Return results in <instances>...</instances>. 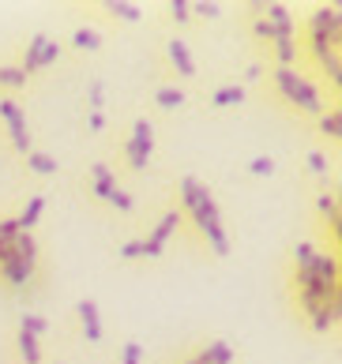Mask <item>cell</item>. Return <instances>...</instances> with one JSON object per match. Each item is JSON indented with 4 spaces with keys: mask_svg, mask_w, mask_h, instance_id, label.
I'll return each mask as SVG.
<instances>
[{
    "mask_svg": "<svg viewBox=\"0 0 342 364\" xmlns=\"http://www.w3.org/2000/svg\"><path fill=\"white\" fill-rule=\"evenodd\" d=\"M181 203L185 210L192 214V222L200 225V233L207 237V245L214 255H229V237L222 229V214H218V203L211 196L207 184H200L196 177H185L181 181Z\"/></svg>",
    "mask_w": 342,
    "mask_h": 364,
    "instance_id": "cell-1",
    "label": "cell"
},
{
    "mask_svg": "<svg viewBox=\"0 0 342 364\" xmlns=\"http://www.w3.org/2000/svg\"><path fill=\"white\" fill-rule=\"evenodd\" d=\"M34 263H38V240H34V233H19L11 259L0 263V278H4L8 286L23 289L26 282H31V274H34Z\"/></svg>",
    "mask_w": 342,
    "mask_h": 364,
    "instance_id": "cell-2",
    "label": "cell"
},
{
    "mask_svg": "<svg viewBox=\"0 0 342 364\" xmlns=\"http://www.w3.org/2000/svg\"><path fill=\"white\" fill-rule=\"evenodd\" d=\"M150 151H155V128H150V120H147V117H140V120L132 124V139L125 143L128 169L143 173V169H147V158H150Z\"/></svg>",
    "mask_w": 342,
    "mask_h": 364,
    "instance_id": "cell-3",
    "label": "cell"
},
{
    "mask_svg": "<svg viewBox=\"0 0 342 364\" xmlns=\"http://www.w3.org/2000/svg\"><path fill=\"white\" fill-rule=\"evenodd\" d=\"M0 120L8 124L16 151H19V154H31V132H26V113H23V105L11 102V98H0Z\"/></svg>",
    "mask_w": 342,
    "mask_h": 364,
    "instance_id": "cell-4",
    "label": "cell"
},
{
    "mask_svg": "<svg viewBox=\"0 0 342 364\" xmlns=\"http://www.w3.org/2000/svg\"><path fill=\"white\" fill-rule=\"evenodd\" d=\"M312 31H320L327 42H331V49L342 42V16H338V8H316V16H312Z\"/></svg>",
    "mask_w": 342,
    "mask_h": 364,
    "instance_id": "cell-5",
    "label": "cell"
},
{
    "mask_svg": "<svg viewBox=\"0 0 342 364\" xmlns=\"http://www.w3.org/2000/svg\"><path fill=\"white\" fill-rule=\"evenodd\" d=\"M290 102H294V105H301V109L312 113V117H323V102H320L316 87H312L305 75H297V83H294V98H290Z\"/></svg>",
    "mask_w": 342,
    "mask_h": 364,
    "instance_id": "cell-6",
    "label": "cell"
},
{
    "mask_svg": "<svg viewBox=\"0 0 342 364\" xmlns=\"http://www.w3.org/2000/svg\"><path fill=\"white\" fill-rule=\"evenodd\" d=\"M113 188H117V173L109 169L105 161H98V166H90V196L109 199V196H113Z\"/></svg>",
    "mask_w": 342,
    "mask_h": 364,
    "instance_id": "cell-7",
    "label": "cell"
},
{
    "mask_svg": "<svg viewBox=\"0 0 342 364\" xmlns=\"http://www.w3.org/2000/svg\"><path fill=\"white\" fill-rule=\"evenodd\" d=\"M76 312H79V323H83V331H87V342H102V319H98V304H94L90 296H83Z\"/></svg>",
    "mask_w": 342,
    "mask_h": 364,
    "instance_id": "cell-8",
    "label": "cell"
},
{
    "mask_svg": "<svg viewBox=\"0 0 342 364\" xmlns=\"http://www.w3.org/2000/svg\"><path fill=\"white\" fill-rule=\"evenodd\" d=\"M338 316H342V296H335V301H327L323 308H316V312H312V331L327 334V331L338 323Z\"/></svg>",
    "mask_w": 342,
    "mask_h": 364,
    "instance_id": "cell-9",
    "label": "cell"
},
{
    "mask_svg": "<svg viewBox=\"0 0 342 364\" xmlns=\"http://www.w3.org/2000/svg\"><path fill=\"white\" fill-rule=\"evenodd\" d=\"M309 274H312V278H320V282H338V255L316 252V255H312Z\"/></svg>",
    "mask_w": 342,
    "mask_h": 364,
    "instance_id": "cell-10",
    "label": "cell"
},
{
    "mask_svg": "<svg viewBox=\"0 0 342 364\" xmlns=\"http://www.w3.org/2000/svg\"><path fill=\"white\" fill-rule=\"evenodd\" d=\"M170 60H173V68L181 75H196V60H192V53H188V46L181 42V38L170 42Z\"/></svg>",
    "mask_w": 342,
    "mask_h": 364,
    "instance_id": "cell-11",
    "label": "cell"
},
{
    "mask_svg": "<svg viewBox=\"0 0 342 364\" xmlns=\"http://www.w3.org/2000/svg\"><path fill=\"white\" fill-rule=\"evenodd\" d=\"M177 225H181V210H166V214H162V222L155 225V233H150V240H155L158 248H166V240L177 233Z\"/></svg>",
    "mask_w": 342,
    "mask_h": 364,
    "instance_id": "cell-12",
    "label": "cell"
},
{
    "mask_svg": "<svg viewBox=\"0 0 342 364\" xmlns=\"http://www.w3.org/2000/svg\"><path fill=\"white\" fill-rule=\"evenodd\" d=\"M196 364H234V346H229V342H211L196 357Z\"/></svg>",
    "mask_w": 342,
    "mask_h": 364,
    "instance_id": "cell-13",
    "label": "cell"
},
{
    "mask_svg": "<svg viewBox=\"0 0 342 364\" xmlns=\"http://www.w3.org/2000/svg\"><path fill=\"white\" fill-rule=\"evenodd\" d=\"M42 210H46V199H42V196H31V203L23 207V214L16 218V225L23 229V233H31V225H38V218H42Z\"/></svg>",
    "mask_w": 342,
    "mask_h": 364,
    "instance_id": "cell-14",
    "label": "cell"
},
{
    "mask_svg": "<svg viewBox=\"0 0 342 364\" xmlns=\"http://www.w3.org/2000/svg\"><path fill=\"white\" fill-rule=\"evenodd\" d=\"M252 31H256V38H267V42H279V38H294V31H297V26H275V23H267L264 16H259Z\"/></svg>",
    "mask_w": 342,
    "mask_h": 364,
    "instance_id": "cell-15",
    "label": "cell"
},
{
    "mask_svg": "<svg viewBox=\"0 0 342 364\" xmlns=\"http://www.w3.org/2000/svg\"><path fill=\"white\" fill-rule=\"evenodd\" d=\"M46 42H49L46 34H34L31 46H26V57H23V64H19L26 79H31V72H38V57H42V46H46Z\"/></svg>",
    "mask_w": 342,
    "mask_h": 364,
    "instance_id": "cell-16",
    "label": "cell"
},
{
    "mask_svg": "<svg viewBox=\"0 0 342 364\" xmlns=\"http://www.w3.org/2000/svg\"><path fill=\"white\" fill-rule=\"evenodd\" d=\"M105 11H109V16H117V19H125V23H140L143 19V8L140 4H128V0H109Z\"/></svg>",
    "mask_w": 342,
    "mask_h": 364,
    "instance_id": "cell-17",
    "label": "cell"
},
{
    "mask_svg": "<svg viewBox=\"0 0 342 364\" xmlns=\"http://www.w3.org/2000/svg\"><path fill=\"white\" fill-rule=\"evenodd\" d=\"M26 166H31L34 173H42V177H53V173L61 169V166H57V158L46 154V151H31V154H26Z\"/></svg>",
    "mask_w": 342,
    "mask_h": 364,
    "instance_id": "cell-18",
    "label": "cell"
},
{
    "mask_svg": "<svg viewBox=\"0 0 342 364\" xmlns=\"http://www.w3.org/2000/svg\"><path fill=\"white\" fill-rule=\"evenodd\" d=\"M241 102H244V87H222V90H214V98H211L214 109H229V105H241Z\"/></svg>",
    "mask_w": 342,
    "mask_h": 364,
    "instance_id": "cell-19",
    "label": "cell"
},
{
    "mask_svg": "<svg viewBox=\"0 0 342 364\" xmlns=\"http://www.w3.org/2000/svg\"><path fill=\"white\" fill-rule=\"evenodd\" d=\"M155 102L162 105V109H181V105H185L188 98H185V90H181V87H158Z\"/></svg>",
    "mask_w": 342,
    "mask_h": 364,
    "instance_id": "cell-20",
    "label": "cell"
},
{
    "mask_svg": "<svg viewBox=\"0 0 342 364\" xmlns=\"http://www.w3.org/2000/svg\"><path fill=\"white\" fill-rule=\"evenodd\" d=\"M19 357H23V364H42V346L23 331H19Z\"/></svg>",
    "mask_w": 342,
    "mask_h": 364,
    "instance_id": "cell-21",
    "label": "cell"
},
{
    "mask_svg": "<svg viewBox=\"0 0 342 364\" xmlns=\"http://www.w3.org/2000/svg\"><path fill=\"white\" fill-rule=\"evenodd\" d=\"M72 46H76V49H87V53H94V49L102 46V34H98V31H90V26H79V31L72 34Z\"/></svg>",
    "mask_w": 342,
    "mask_h": 364,
    "instance_id": "cell-22",
    "label": "cell"
},
{
    "mask_svg": "<svg viewBox=\"0 0 342 364\" xmlns=\"http://www.w3.org/2000/svg\"><path fill=\"white\" fill-rule=\"evenodd\" d=\"M275 57H279V68H290V64L297 60V42H294V38H279V42H275Z\"/></svg>",
    "mask_w": 342,
    "mask_h": 364,
    "instance_id": "cell-23",
    "label": "cell"
},
{
    "mask_svg": "<svg viewBox=\"0 0 342 364\" xmlns=\"http://www.w3.org/2000/svg\"><path fill=\"white\" fill-rule=\"evenodd\" d=\"M316 207H320V214L327 218V225H331L335 233H338V225H342V222H338V203H335V196H327V192H323V196L316 199Z\"/></svg>",
    "mask_w": 342,
    "mask_h": 364,
    "instance_id": "cell-24",
    "label": "cell"
},
{
    "mask_svg": "<svg viewBox=\"0 0 342 364\" xmlns=\"http://www.w3.org/2000/svg\"><path fill=\"white\" fill-rule=\"evenodd\" d=\"M19 331L31 334V338H42V334L49 331V319H46V316H23V319H19Z\"/></svg>",
    "mask_w": 342,
    "mask_h": 364,
    "instance_id": "cell-25",
    "label": "cell"
},
{
    "mask_svg": "<svg viewBox=\"0 0 342 364\" xmlns=\"http://www.w3.org/2000/svg\"><path fill=\"white\" fill-rule=\"evenodd\" d=\"M320 132H323V136H331V139H342V113L338 109L323 113L320 117Z\"/></svg>",
    "mask_w": 342,
    "mask_h": 364,
    "instance_id": "cell-26",
    "label": "cell"
},
{
    "mask_svg": "<svg viewBox=\"0 0 342 364\" xmlns=\"http://www.w3.org/2000/svg\"><path fill=\"white\" fill-rule=\"evenodd\" d=\"M267 11V23H275V26H294V16H290V8H286V4H267L264 8Z\"/></svg>",
    "mask_w": 342,
    "mask_h": 364,
    "instance_id": "cell-27",
    "label": "cell"
},
{
    "mask_svg": "<svg viewBox=\"0 0 342 364\" xmlns=\"http://www.w3.org/2000/svg\"><path fill=\"white\" fill-rule=\"evenodd\" d=\"M105 203H109V207H117L120 214H132V210H135V199L125 192V188H113V196H109Z\"/></svg>",
    "mask_w": 342,
    "mask_h": 364,
    "instance_id": "cell-28",
    "label": "cell"
},
{
    "mask_svg": "<svg viewBox=\"0 0 342 364\" xmlns=\"http://www.w3.org/2000/svg\"><path fill=\"white\" fill-rule=\"evenodd\" d=\"M312 255H316V248L309 245V240H297V248H294V259H297V271H309L312 267Z\"/></svg>",
    "mask_w": 342,
    "mask_h": 364,
    "instance_id": "cell-29",
    "label": "cell"
},
{
    "mask_svg": "<svg viewBox=\"0 0 342 364\" xmlns=\"http://www.w3.org/2000/svg\"><path fill=\"white\" fill-rule=\"evenodd\" d=\"M320 64L327 68V75H331V83L338 87V83H342V64H338V53H335V49H331V53H323Z\"/></svg>",
    "mask_w": 342,
    "mask_h": 364,
    "instance_id": "cell-30",
    "label": "cell"
},
{
    "mask_svg": "<svg viewBox=\"0 0 342 364\" xmlns=\"http://www.w3.org/2000/svg\"><path fill=\"white\" fill-rule=\"evenodd\" d=\"M0 87H11V90L26 87V75H23V68H0Z\"/></svg>",
    "mask_w": 342,
    "mask_h": 364,
    "instance_id": "cell-31",
    "label": "cell"
},
{
    "mask_svg": "<svg viewBox=\"0 0 342 364\" xmlns=\"http://www.w3.org/2000/svg\"><path fill=\"white\" fill-rule=\"evenodd\" d=\"M192 16L218 19V16H222V4H218V0H200V4H192Z\"/></svg>",
    "mask_w": 342,
    "mask_h": 364,
    "instance_id": "cell-32",
    "label": "cell"
},
{
    "mask_svg": "<svg viewBox=\"0 0 342 364\" xmlns=\"http://www.w3.org/2000/svg\"><path fill=\"white\" fill-rule=\"evenodd\" d=\"M249 173L252 177H271V173H275V161H271L267 154H259V158L249 161Z\"/></svg>",
    "mask_w": 342,
    "mask_h": 364,
    "instance_id": "cell-33",
    "label": "cell"
},
{
    "mask_svg": "<svg viewBox=\"0 0 342 364\" xmlns=\"http://www.w3.org/2000/svg\"><path fill=\"white\" fill-rule=\"evenodd\" d=\"M102 105H105V83L94 79L90 83V113H102Z\"/></svg>",
    "mask_w": 342,
    "mask_h": 364,
    "instance_id": "cell-34",
    "label": "cell"
},
{
    "mask_svg": "<svg viewBox=\"0 0 342 364\" xmlns=\"http://www.w3.org/2000/svg\"><path fill=\"white\" fill-rule=\"evenodd\" d=\"M170 16L177 23H188L192 19V4H188V0H170Z\"/></svg>",
    "mask_w": 342,
    "mask_h": 364,
    "instance_id": "cell-35",
    "label": "cell"
},
{
    "mask_svg": "<svg viewBox=\"0 0 342 364\" xmlns=\"http://www.w3.org/2000/svg\"><path fill=\"white\" fill-rule=\"evenodd\" d=\"M143 360V346L140 342H125V353H120V364H140Z\"/></svg>",
    "mask_w": 342,
    "mask_h": 364,
    "instance_id": "cell-36",
    "label": "cell"
},
{
    "mask_svg": "<svg viewBox=\"0 0 342 364\" xmlns=\"http://www.w3.org/2000/svg\"><path fill=\"white\" fill-rule=\"evenodd\" d=\"M57 57H61V46H57V42H46V46H42V57H38V68H49Z\"/></svg>",
    "mask_w": 342,
    "mask_h": 364,
    "instance_id": "cell-37",
    "label": "cell"
},
{
    "mask_svg": "<svg viewBox=\"0 0 342 364\" xmlns=\"http://www.w3.org/2000/svg\"><path fill=\"white\" fill-rule=\"evenodd\" d=\"M120 259H143V245L140 240H128V245H120Z\"/></svg>",
    "mask_w": 342,
    "mask_h": 364,
    "instance_id": "cell-38",
    "label": "cell"
},
{
    "mask_svg": "<svg viewBox=\"0 0 342 364\" xmlns=\"http://www.w3.org/2000/svg\"><path fill=\"white\" fill-rule=\"evenodd\" d=\"M309 169L316 173V177H327V158H323L320 151H312V154H309Z\"/></svg>",
    "mask_w": 342,
    "mask_h": 364,
    "instance_id": "cell-39",
    "label": "cell"
},
{
    "mask_svg": "<svg viewBox=\"0 0 342 364\" xmlns=\"http://www.w3.org/2000/svg\"><path fill=\"white\" fill-rule=\"evenodd\" d=\"M23 233V229L16 225V218H4V222H0V240H16Z\"/></svg>",
    "mask_w": 342,
    "mask_h": 364,
    "instance_id": "cell-40",
    "label": "cell"
},
{
    "mask_svg": "<svg viewBox=\"0 0 342 364\" xmlns=\"http://www.w3.org/2000/svg\"><path fill=\"white\" fill-rule=\"evenodd\" d=\"M87 128H90V132H102V128H105V113H90V117H87Z\"/></svg>",
    "mask_w": 342,
    "mask_h": 364,
    "instance_id": "cell-41",
    "label": "cell"
},
{
    "mask_svg": "<svg viewBox=\"0 0 342 364\" xmlns=\"http://www.w3.org/2000/svg\"><path fill=\"white\" fill-rule=\"evenodd\" d=\"M259 75H264V68H259V64H249V75H244V79H249V83H256Z\"/></svg>",
    "mask_w": 342,
    "mask_h": 364,
    "instance_id": "cell-42",
    "label": "cell"
},
{
    "mask_svg": "<svg viewBox=\"0 0 342 364\" xmlns=\"http://www.w3.org/2000/svg\"><path fill=\"white\" fill-rule=\"evenodd\" d=\"M188 364H196V357H192V360H188Z\"/></svg>",
    "mask_w": 342,
    "mask_h": 364,
    "instance_id": "cell-43",
    "label": "cell"
}]
</instances>
